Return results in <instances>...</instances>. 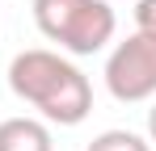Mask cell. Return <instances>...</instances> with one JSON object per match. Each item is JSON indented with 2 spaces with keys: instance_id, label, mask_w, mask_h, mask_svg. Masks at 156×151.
<instances>
[{
  "instance_id": "obj_4",
  "label": "cell",
  "mask_w": 156,
  "mask_h": 151,
  "mask_svg": "<svg viewBox=\"0 0 156 151\" xmlns=\"http://www.w3.org/2000/svg\"><path fill=\"white\" fill-rule=\"evenodd\" d=\"M0 151H55L51 126L42 118H4L0 122Z\"/></svg>"
},
{
  "instance_id": "obj_5",
  "label": "cell",
  "mask_w": 156,
  "mask_h": 151,
  "mask_svg": "<svg viewBox=\"0 0 156 151\" xmlns=\"http://www.w3.org/2000/svg\"><path fill=\"white\" fill-rule=\"evenodd\" d=\"M84 151H152V143L135 130H101Z\"/></svg>"
},
{
  "instance_id": "obj_1",
  "label": "cell",
  "mask_w": 156,
  "mask_h": 151,
  "mask_svg": "<svg viewBox=\"0 0 156 151\" xmlns=\"http://www.w3.org/2000/svg\"><path fill=\"white\" fill-rule=\"evenodd\" d=\"M9 88L17 101L34 105L47 126H80L93 113V84L63 50L34 46L13 55Z\"/></svg>"
},
{
  "instance_id": "obj_7",
  "label": "cell",
  "mask_w": 156,
  "mask_h": 151,
  "mask_svg": "<svg viewBox=\"0 0 156 151\" xmlns=\"http://www.w3.org/2000/svg\"><path fill=\"white\" fill-rule=\"evenodd\" d=\"M148 143H156V97H152V109H148Z\"/></svg>"
},
{
  "instance_id": "obj_2",
  "label": "cell",
  "mask_w": 156,
  "mask_h": 151,
  "mask_svg": "<svg viewBox=\"0 0 156 151\" xmlns=\"http://www.w3.org/2000/svg\"><path fill=\"white\" fill-rule=\"evenodd\" d=\"M34 25L63 55H97L114 42L118 17L105 0H34Z\"/></svg>"
},
{
  "instance_id": "obj_3",
  "label": "cell",
  "mask_w": 156,
  "mask_h": 151,
  "mask_svg": "<svg viewBox=\"0 0 156 151\" xmlns=\"http://www.w3.org/2000/svg\"><path fill=\"white\" fill-rule=\"evenodd\" d=\"M105 88L110 97L135 105V101H152L156 97V38L152 34H131L105 59Z\"/></svg>"
},
{
  "instance_id": "obj_6",
  "label": "cell",
  "mask_w": 156,
  "mask_h": 151,
  "mask_svg": "<svg viewBox=\"0 0 156 151\" xmlns=\"http://www.w3.org/2000/svg\"><path fill=\"white\" fill-rule=\"evenodd\" d=\"M135 29L156 38V0H135Z\"/></svg>"
}]
</instances>
